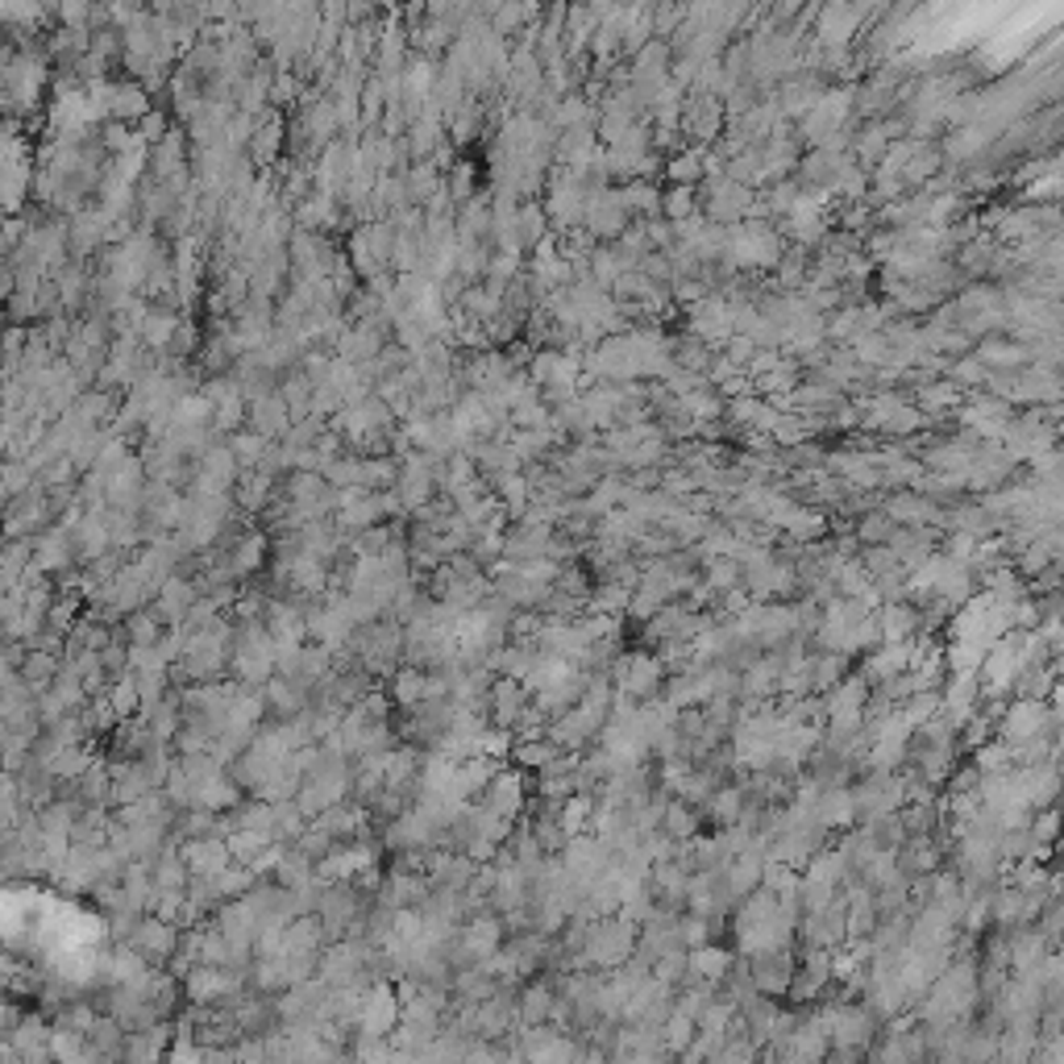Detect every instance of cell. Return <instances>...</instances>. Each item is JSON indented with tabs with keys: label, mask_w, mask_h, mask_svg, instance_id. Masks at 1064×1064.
<instances>
[{
	"label": "cell",
	"mask_w": 1064,
	"mask_h": 1064,
	"mask_svg": "<svg viewBox=\"0 0 1064 1064\" xmlns=\"http://www.w3.org/2000/svg\"><path fill=\"white\" fill-rule=\"evenodd\" d=\"M126 944L133 948V952H142L150 964H171L175 952H179V944H184V927L163 915H154V911H147V915L138 919V927L129 932Z\"/></svg>",
	"instance_id": "6da1fadb"
},
{
	"label": "cell",
	"mask_w": 1064,
	"mask_h": 1064,
	"mask_svg": "<svg viewBox=\"0 0 1064 1064\" xmlns=\"http://www.w3.org/2000/svg\"><path fill=\"white\" fill-rule=\"evenodd\" d=\"M528 711H533V690L524 687V678L495 674V687H491V724L516 732L528 720Z\"/></svg>",
	"instance_id": "7a4b0ae2"
},
{
	"label": "cell",
	"mask_w": 1064,
	"mask_h": 1064,
	"mask_svg": "<svg viewBox=\"0 0 1064 1064\" xmlns=\"http://www.w3.org/2000/svg\"><path fill=\"white\" fill-rule=\"evenodd\" d=\"M80 558V545H75V528H46L34 537V570L38 574H67Z\"/></svg>",
	"instance_id": "3957f363"
},
{
	"label": "cell",
	"mask_w": 1064,
	"mask_h": 1064,
	"mask_svg": "<svg viewBox=\"0 0 1064 1064\" xmlns=\"http://www.w3.org/2000/svg\"><path fill=\"white\" fill-rule=\"evenodd\" d=\"M479 803L503 819H521L524 807H528V777L521 770H500L487 782V791L479 794Z\"/></svg>",
	"instance_id": "277c9868"
},
{
	"label": "cell",
	"mask_w": 1064,
	"mask_h": 1064,
	"mask_svg": "<svg viewBox=\"0 0 1064 1064\" xmlns=\"http://www.w3.org/2000/svg\"><path fill=\"white\" fill-rule=\"evenodd\" d=\"M179 853H184V861H188L191 877H217V874H225L233 861H237L225 835H200V840H184V844H179Z\"/></svg>",
	"instance_id": "5b68a950"
},
{
	"label": "cell",
	"mask_w": 1064,
	"mask_h": 1064,
	"mask_svg": "<svg viewBox=\"0 0 1064 1064\" xmlns=\"http://www.w3.org/2000/svg\"><path fill=\"white\" fill-rule=\"evenodd\" d=\"M666 669L657 666L653 657H620L616 662V690L628 694V699H653L657 687H662Z\"/></svg>",
	"instance_id": "8992f818"
},
{
	"label": "cell",
	"mask_w": 1064,
	"mask_h": 1064,
	"mask_svg": "<svg viewBox=\"0 0 1064 1064\" xmlns=\"http://www.w3.org/2000/svg\"><path fill=\"white\" fill-rule=\"evenodd\" d=\"M902 794H907V786H902L898 777H890V770H877L874 777L853 794L856 815H869V819H877V815H895L898 807H902Z\"/></svg>",
	"instance_id": "52a82bcc"
},
{
	"label": "cell",
	"mask_w": 1064,
	"mask_h": 1064,
	"mask_svg": "<svg viewBox=\"0 0 1064 1064\" xmlns=\"http://www.w3.org/2000/svg\"><path fill=\"white\" fill-rule=\"evenodd\" d=\"M196 604H200V583H196V578H184V574H171L167 583L159 586V595H154V611H159L171 628L184 624Z\"/></svg>",
	"instance_id": "ba28073f"
},
{
	"label": "cell",
	"mask_w": 1064,
	"mask_h": 1064,
	"mask_svg": "<svg viewBox=\"0 0 1064 1064\" xmlns=\"http://www.w3.org/2000/svg\"><path fill=\"white\" fill-rule=\"evenodd\" d=\"M823 1027H828V1040L835 1048H865L874 1036V1019L861 1006H835L823 1015Z\"/></svg>",
	"instance_id": "9c48e42d"
},
{
	"label": "cell",
	"mask_w": 1064,
	"mask_h": 1064,
	"mask_svg": "<svg viewBox=\"0 0 1064 1064\" xmlns=\"http://www.w3.org/2000/svg\"><path fill=\"white\" fill-rule=\"evenodd\" d=\"M794 981V960L786 948H773V952H761V957H752V985L761 990V994H786Z\"/></svg>",
	"instance_id": "30bf717a"
},
{
	"label": "cell",
	"mask_w": 1064,
	"mask_h": 1064,
	"mask_svg": "<svg viewBox=\"0 0 1064 1064\" xmlns=\"http://www.w3.org/2000/svg\"><path fill=\"white\" fill-rule=\"evenodd\" d=\"M262 690H267V715H274V720H292V715H300L313 703V694L304 687H295L292 678H283V674H274Z\"/></svg>",
	"instance_id": "8fae6325"
},
{
	"label": "cell",
	"mask_w": 1064,
	"mask_h": 1064,
	"mask_svg": "<svg viewBox=\"0 0 1064 1064\" xmlns=\"http://www.w3.org/2000/svg\"><path fill=\"white\" fill-rule=\"evenodd\" d=\"M71 528H75V545H80V558H84V562L101 558V553H108V549H117V545H113V521L101 516V512H84V521L71 524Z\"/></svg>",
	"instance_id": "7c38bea8"
},
{
	"label": "cell",
	"mask_w": 1064,
	"mask_h": 1064,
	"mask_svg": "<svg viewBox=\"0 0 1064 1064\" xmlns=\"http://www.w3.org/2000/svg\"><path fill=\"white\" fill-rule=\"evenodd\" d=\"M1043 728H1048V711H1043L1036 699H1022V703H1015V711L1006 715V740H1010V745L1040 740Z\"/></svg>",
	"instance_id": "4fadbf2b"
},
{
	"label": "cell",
	"mask_w": 1064,
	"mask_h": 1064,
	"mask_svg": "<svg viewBox=\"0 0 1064 1064\" xmlns=\"http://www.w3.org/2000/svg\"><path fill=\"white\" fill-rule=\"evenodd\" d=\"M267 553H271V541H267V533H246L242 541L230 549V570L237 574V583L242 578H254L262 565H267Z\"/></svg>",
	"instance_id": "5bb4252c"
},
{
	"label": "cell",
	"mask_w": 1064,
	"mask_h": 1064,
	"mask_svg": "<svg viewBox=\"0 0 1064 1064\" xmlns=\"http://www.w3.org/2000/svg\"><path fill=\"white\" fill-rule=\"evenodd\" d=\"M558 1015V994L549 981H528L521 990V1022L537 1027V1022H549Z\"/></svg>",
	"instance_id": "9a60e30c"
},
{
	"label": "cell",
	"mask_w": 1064,
	"mask_h": 1064,
	"mask_svg": "<svg viewBox=\"0 0 1064 1064\" xmlns=\"http://www.w3.org/2000/svg\"><path fill=\"white\" fill-rule=\"evenodd\" d=\"M562 745H553L549 740V732L545 736H533V740H516V749H512V761L521 765V770H528V773H541V770H549L558 757H562Z\"/></svg>",
	"instance_id": "2e32d148"
},
{
	"label": "cell",
	"mask_w": 1064,
	"mask_h": 1064,
	"mask_svg": "<svg viewBox=\"0 0 1064 1064\" xmlns=\"http://www.w3.org/2000/svg\"><path fill=\"white\" fill-rule=\"evenodd\" d=\"M732 973V952L715 948V944H703V948H690V978L699 981H724Z\"/></svg>",
	"instance_id": "e0dca14e"
},
{
	"label": "cell",
	"mask_w": 1064,
	"mask_h": 1064,
	"mask_svg": "<svg viewBox=\"0 0 1064 1064\" xmlns=\"http://www.w3.org/2000/svg\"><path fill=\"white\" fill-rule=\"evenodd\" d=\"M167 620L154 611V607H138L133 616H126V636L129 645H159L167 636Z\"/></svg>",
	"instance_id": "ac0fdd59"
},
{
	"label": "cell",
	"mask_w": 1064,
	"mask_h": 1064,
	"mask_svg": "<svg viewBox=\"0 0 1064 1064\" xmlns=\"http://www.w3.org/2000/svg\"><path fill=\"white\" fill-rule=\"evenodd\" d=\"M877 624H881V641H907L911 632L919 628V616H915V607H907V604H886L881 611H877Z\"/></svg>",
	"instance_id": "d6986e66"
},
{
	"label": "cell",
	"mask_w": 1064,
	"mask_h": 1064,
	"mask_svg": "<svg viewBox=\"0 0 1064 1064\" xmlns=\"http://www.w3.org/2000/svg\"><path fill=\"white\" fill-rule=\"evenodd\" d=\"M662 832L669 840H694L699 835V811H690L682 798L666 803V815H662Z\"/></svg>",
	"instance_id": "ffe728a7"
},
{
	"label": "cell",
	"mask_w": 1064,
	"mask_h": 1064,
	"mask_svg": "<svg viewBox=\"0 0 1064 1064\" xmlns=\"http://www.w3.org/2000/svg\"><path fill=\"white\" fill-rule=\"evenodd\" d=\"M773 687H782V666H777V657L757 662V666H749V674L740 678V690H745L749 699H761V694H770Z\"/></svg>",
	"instance_id": "44dd1931"
},
{
	"label": "cell",
	"mask_w": 1064,
	"mask_h": 1064,
	"mask_svg": "<svg viewBox=\"0 0 1064 1064\" xmlns=\"http://www.w3.org/2000/svg\"><path fill=\"white\" fill-rule=\"evenodd\" d=\"M708 807H711V815L724 823V828H732V823L740 819V811H745V794H740V791H715L708 798Z\"/></svg>",
	"instance_id": "7402d4cb"
},
{
	"label": "cell",
	"mask_w": 1064,
	"mask_h": 1064,
	"mask_svg": "<svg viewBox=\"0 0 1064 1064\" xmlns=\"http://www.w3.org/2000/svg\"><path fill=\"white\" fill-rule=\"evenodd\" d=\"M1056 835V815H1043L1040 828H1036V840H1052Z\"/></svg>",
	"instance_id": "603a6c76"
}]
</instances>
